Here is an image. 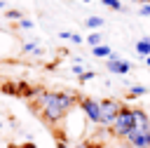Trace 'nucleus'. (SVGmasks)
<instances>
[{"instance_id": "19", "label": "nucleus", "mask_w": 150, "mask_h": 148, "mask_svg": "<svg viewBox=\"0 0 150 148\" xmlns=\"http://www.w3.org/2000/svg\"><path fill=\"white\" fill-rule=\"evenodd\" d=\"M19 28H26V31H30V28H33V21L21 16V19H19Z\"/></svg>"}, {"instance_id": "22", "label": "nucleus", "mask_w": 150, "mask_h": 148, "mask_svg": "<svg viewBox=\"0 0 150 148\" xmlns=\"http://www.w3.org/2000/svg\"><path fill=\"white\" fill-rule=\"evenodd\" d=\"M12 148H16V146H12ZM21 148H38V146H35V143H23Z\"/></svg>"}, {"instance_id": "16", "label": "nucleus", "mask_w": 150, "mask_h": 148, "mask_svg": "<svg viewBox=\"0 0 150 148\" xmlns=\"http://www.w3.org/2000/svg\"><path fill=\"white\" fill-rule=\"evenodd\" d=\"M38 47V40H30V42H23V47H21V52L23 54H33V49Z\"/></svg>"}, {"instance_id": "3", "label": "nucleus", "mask_w": 150, "mask_h": 148, "mask_svg": "<svg viewBox=\"0 0 150 148\" xmlns=\"http://www.w3.org/2000/svg\"><path fill=\"white\" fill-rule=\"evenodd\" d=\"M98 106H101V120H98V125L110 127L112 120H115V115H117L120 108H122V101H117V99H101Z\"/></svg>"}, {"instance_id": "13", "label": "nucleus", "mask_w": 150, "mask_h": 148, "mask_svg": "<svg viewBox=\"0 0 150 148\" xmlns=\"http://www.w3.org/2000/svg\"><path fill=\"white\" fill-rule=\"evenodd\" d=\"M91 52H94V56H110V52H112V49H110L108 45H103V42H101V45L91 47Z\"/></svg>"}, {"instance_id": "23", "label": "nucleus", "mask_w": 150, "mask_h": 148, "mask_svg": "<svg viewBox=\"0 0 150 148\" xmlns=\"http://www.w3.org/2000/svg\"><path fill=\"white\" fill-rule=\"evenodd\" d=\"M87 148H103L101 143H87Z\"/></svg>"}, {"instance_id": "7", "label": "nucleus", "mask_w": 150, "mask_h": 148, "mask_svg": "<svg viewBox=\"0 0 150 148\" xmlns=\"http://www.w3.org/2000/svg\"><path fill=\"white\" fill-rule=\"evenodd\" d=\"M131 113H134L136 127H150V117H148V113H145L143 108H131Z\"/></svg>"}, {"instance_id": "6", "label": "nucleus", "mask_w": 150, "mask_h": 148, "mask_svg": "<svg viewBox=\"0 0 150 148\" xmlns=\"http://www.w3.org/2000/svg\"><path fill=\"white\" fill-rule=\"evenodd\" d=\"M105 68H108L112 75H127V73L131 70V63L117 56V59H108V61H105Z\"/></svg>"}, {"instance_id": "24", "label": "nucleus", "mask_w": 150, "mask_h": 148, "mask_svg": "<svg viewBox=\"0 0 150 148\" xmlns=\"http://www.w3.org/2000/svg\"><path fill=\"white\" fill-rule=\"evenodd\" d=\"M5 7H7V2H5V0H0V9H5Z\"/></svg>"}, {"instance_id": "18", "label": "nucleus", "mask_w": 150, "mask_h": 148, "mask_svg": "<svg viewBox=\"0 0 150 148\" xmlns=\"http://www.w3.org/2000/svg\"><path fill=\"white\" fill-rule=\"evenodd\" d=\"M94 78H96L94 70H82V73H80V82H89V80H94Z\"/></svg>"}, {"instance_id": "1", "label": "nucleus", "mask_w": 150, "mask_h": 148, "mask_svg": "<svg viewBox=\"0 0 150 148\" xmlns=\"http://www.w3.org/2000/svg\"><path fill=\"white\" fill-rule=\"evenodd\" d=\"M77 99L80 96L75 92H40L35 96V106L40 108V115L49 125H56L68 115V110L77 103Z\"/></svg>"}, {"instance_id": "9", "label": "nucleus", "mask_w": 150, "mask_h": 148, "mask_svg": "<svg viewBox=\"0 0 150 148\" xmlns=\"http://www.w3.org/2000/svg\"><path fill=\"white\" fill-rule=\"evenodd\" d=\"M143 94H148V87H143V85H131L129 87V99H138V96H143Z\"/></svg>"}, {"instance_id": "17", "label": "nucleus", "mask_w": 150, "mask_h": 148, "mask_svg": "<svg viewBox=\"0 0 150 148\" xmlns=\"http://www.w3.org/2000/svg\"><path fill=\"white\" fill-rule=\"evenodd\" d=\"M0 89H2L5 94H16V85H14V82H2Z\"/></svg>"}, {"instance_id": "27", "label": "nucleus", "mask_w": 150, "mask_h": 148, "mask_svg": "<svg viewBox=\"0 0 150 148\" xmlns=\"http://www.w3.org/2000/svg\"><path fill=\"white\" fill-rule=\"evenodd\" d=\"M136 2H141V5H145V2H150V0H136Z\"/></svg>"}, {"instance_id": "14", "label": "nucleus", "mask_w": 150, "mask_h": 148, "mask_svg": "<svg viewBox=\"0 0 150 148\" xmlns=\"http://www.w3.org/2000/svg\"><path fill=\"white\" fill-rule=\"evenodd\" d=\"M21 16H23L21 9H9V7H5V19H9V21H19Z\"/></svg>"}, {"instance_id": "26", "label": "nucleus", "mask_w": 150, "mask_h": 148, "mask_svg": "<svg viewBox=\"0 0 150 148\" xmlns=\"http://www.w3.org/2000/svg\"><path fill=\"white\" fill-rule=\"evenodd\" d=\"M145 63H148V66H150V54H148V56H145Z\"/></svg>"}, {"instance_id": "5", "label": "nucleus", "mask_w": 150, "mask_h": 148, "mask_svg": "<svg viewBox=\"0 0 150 148\" xmlns=\"http://www.w3.org/2000/svg\"><path fill=\"white\" fill-rule=\"evenodd\" d=\"M124 139L131 148H150V127H134Z\"/></svg>"}, {"instance_id": "20", "label": "nucleus", "mask_w": 150, "mask_h": 148, "mask_svg": "<svg viewBox=\"0 0 150 148\" xmlns=\"http://www.w3.org/2000/svg\"><path fill=\"white\" fill-rule=\"evenodd\" d=\"M141 14H143V16H150V2L141 5Z\"/></svg>"}, {"instance_id": "10", "label": "nucleus", "mask_w": 150, "mask_h": 148, "mask_svg": "<svg viewBox=\"0 0 150 148\" xmlns=\"http://www.w3.org/2000/svg\"><path fill=\"white\" fill-rule=\"evenodd\" d=\"M59 38H63V40H68V42H75V45H80L84 38L82 35H77V33H70V31H61L59 33Z\"/></svg>"}, {"instance_id": "4", "label": "nucleus", "mask_w": 150, "mask_h": 148, "mask_svg": "<svg viewBox=\"0 0 150 148\" xmlns=\"http://www.w3.org/2000/svg\"><path fill=\"white\" fill-rule=\"evenodd\" d=\"M77 106L82 108V113L87 115L89 122L98 125V120H101V106H98V99H94V96H80V99H77Z\"/></svg>"}, {"instance_id": "8", "label": "nucleus", "mask_w": 150, "mask_h": 148, "mask_svg": "<svg viewBox=\"0 0 150 148\" xmlns=\"http://www.w3.org/2000/svg\"><path fill=\"white\" fill-rule=\"evenodd\" d=\"M136 52H138L141 56H148V54H150V38H141V40L136 42Z\"/></svg>"}, {"instance_id": "21", "label": "nucleus", "mask_w": 150, "mask_h": 148, "mask_svg": "<svg viewBox=\"0 0 150 148\" xmlns=\"http://www.w3.org/2000/svg\"><path fill=\"white\" fill-rule=\"evenodd\" d=\"M82 70H84V68H82V66H80V63H75V66H73V73H75V75H80V73H82Z\"/></svg>"}, {"instance_id": "15", "label": "nucleus", "mask_w": 150, "mask_h": 148, "mask_svg": "<svg viewBox=\"0 0 150 148\" xmlns=\"http://www.w3.org/2000/svg\"><path fill=\"white\" fill-rule=\"evenodd\" d=\"M105 7H110V9H115V12H120L122 9V0H101Z\"/></svg>"}, {"instance_id": "2", "label": "nucleus", "mask_w": 150, "mask_h": 148, "mask_svg": "<svg viewBox=\"0 0 150 148\" xmlns=\"http://www.w3.org/2000/svg\"><path fill=\"white\" fill-rule=\"evenodd\" d=\"M134 127H136V122H134V113H131V108H129L127 103H122L120 113L115 115V120H112V125H110V132H112V136L124 139Z\"/></svg>"}, {"instance_id": "12", "label": "nucleus", "mask_w": 150, "mask_h": 148, "mask_svg": "<svg viewBox=\"0 0 150 148\" xmlns=\"http://www.w3.org/2000/svg\"><path fill=\"white\" fill-rule=\"evenodd\" d=\"M84 26L91 28V31H98V28L103 26V19H101V16H89V19L84 21Z\"/></svg>"}, {"instance_id": "25", "label": "nucleus", "mask_w": 150, "mask_h": 148, "mask_svg": "<svg viewBox=\"0 0 150 148\" xmlns=\"http://www.w3.org/2000/svg\"><path fill=\"white\" fill-rule=\"evenodd\" d=\"M75 148H87V143H77V146H75Z\"/></svg>"}, {"instance_id": "11", "label": "nucleus", "mask_w": 150, "mask_h": 148, "mask_svg": "<svg viewBox=\"0 0 150 148\" xmlns=\"http://www.w3.org/2000/svg\"><path fill=\"white\" fill-rule=\"evenodd\" d=\"M84 40H87V45H91V47H96V45H101V42H103V35H101L98 31H91V33H89V35H87Z\"/></svg>"}]
</instances>
